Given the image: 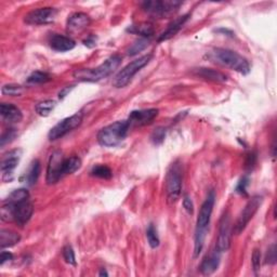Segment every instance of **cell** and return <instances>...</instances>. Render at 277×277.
I'll return each instance as SVG.
<instances>
[{
  "label": "cell",
  "mask_w": 277,
  "mask_h": 277,
  "mask_svg": "<svg viewBox=\"0 0 277 277\" xmlns=\"http://www.w3.org/2000/svg\"><path fill=\"white\" fill-rule=\"evenodd\" d=\"M208 58L211 62L221 66L233 69L239 74L247 75L250 72V64L243 55L230 49L214 48L209 51Z\"/></svg>",
  "instance_id": "1"
},
{
  "label": "cell",
  "mask_w": 277,
  "mask_h": 277,
  "mask_svg": "<svg viewBox=\"0 0 277 277\" xmlns=\"http://www.w3.org/2000/svg\"><path fill=\"white\" fill-rule=\"evenodd\" d=\"M122 63V57L118 54H114L109 57L107 61L99 65L95 68H79L73 74L74 78L78 82L84 83H97L112 75Z\"/></svg>",
  "instance_id": "2"
},
{
  "label": "cell",
  "mask_w": 277,
  "mask_h": 277,
  "mask_svg": "<svg viewBox=\"0 0 277 277\" xmlns=\"http://www.w3.org/2000/svg\"><path fill=\"white\" fill-rule=\"evenodd\" d=\"M215 201V193L213 190H211L207 198L201 205L199 209L197 222H196V231H195V256H198L201 250H203L206 234L210 223L211 214L213 211V206Z\"/></svg>",
  "instance_id": "3"
},
{
  "label": "cell",
  "mask_w": 277,
  "mask_h": 277,
  "mask_svg": "<svg viewBox=\"0 0 277 277\" xmlns=\"http://www.w3.org/2000/svg\"><path fill=\"white\" fill-rule=\"evenodd\" d=\"M130 129L127 120H120L110 124L99 131L98 142L104 148H114L123 142Z\"/></svg>",
  "instance_id": "4"
},
{
  "label": "cell",
  "mask_w": 277,
  "mask_h": 277,
  "mask_svg": "<svg viewBox=\"0 0 277 277\" xmlns=\"http://www.w3.org/2000/svg\"><path fill=\"white\" fill-rule=\"evenodd\" d=\"M182 180H183V166L180 160H175L166 174V194L170 204L178 201L182 192Z\"/></svg>",
  "instance_id": "5"
},
{
  "label": "cell",
  "mask_w": 277,
  "mask_h": 277,
  "mask_svg": "<svg viewBox=\"0 0 277 277\" xmlns=\"http://www.w3.org/2000/svg\"><path fill=\"white\" fill-rule=\"evenodd\" d=\"M181 4L177 0H150L142 3V9L154 19H165L177 12Z\"/></svg>",
  "instance_id": "6"
},
{
  "label": "cell",
  "mask_w": 277,
  "mask_h": 277,
  "mask_svg": "<svg viewBox=\"0 0 277 277\" xmlns=\"http://www.w3.org/2000/svg\"><path fill=\"white\" fill-rule=\"evenodd\" d=\"M152 58H153L152 54H145L143 57L135 59L128 65H126V66L115 76V79L113 82L114 87L116 88L126 87V85L131 82V79L134 77L135 74L139 73L144 66H147V65L150 62Z\"/></svg>",
  "instance_id": "7"
},
{
  "label": "cell",
  "mask_w": 277,
  "mask_h": 277,
  "mask_svg": "<svg viewBox=\"0 0 277 277\" xmlns=\"http://www.w3.org/2000/svg\"><path fill=\"white\" fill-rule=\"evenodd\" d=\"M262 201H263V198H262V196L259 195L253 196V197L248 200V203L246 204L245 208L241 210L237 221H236V223L233 226V234L239 235L240 233H243L247 228V225L253 220L256 211L259 210L260 206L262 205Z\"/></svg>",
  "instance_id": "8"
},
{
  "label": "cell",
  "mask_w": 277,
  "mask_h": 277,
  "mask_svg": "<svg viewBox=\"0 0 277 277\" xmlns=\"http://www.w3.org/2000/svg\"><path fill=\"white\" fill-rule=\"evenodd\" d=\"M232 236H233V226H232V219L230 211L226 210L222 214L219 222V233L216 238L215 249L219 253L228 251L232 244Z\"/></svg>",
  "instance_id": "9"
},
{
  "label": "cell",
  "mask_w": 277,
  "mask_h": 277,
  "mask_svg": "<svg viewBox=\"0 0 277 277\" xmlns=\"http://www.w3.org/2000/svg\"><path fill=\"white\" fill-rule=\"evenodd\" d=\"M84 119V114L82 112L74 114L70 117L65 118L61 122L58 123L54 127L49 131L48 133V139L50 141H55L63 138L64 135H66L70 131L75 130L78 128L80 125L83 124Z\"/></svg>",
  "instance_id": "10"
},
{
  "label": "cell",
  "mask_w": 277,
  "mask_h": 277,
  "mask_svg": "<svg viewBox=\"0 0 277 277\" xmlns=\"http://www.w3.org/2000/svg\"><path fill=\"white\" fill-rule=\"evenodd\" d=\"M58 10L54 8H38L28 12L24 18V22L28 25H46L54 22Z\"/></svg>",
  "instance_id": "11"
},
{
  "label": "cell",
  "mask_w": 277,
  "mask_h": 277,
  "mask_svg": "<svg viewBox=\"0 0 277 277\" xmlns=\"http://www.w3.org/2000/svg\"><path fill=\"white\" fill-rule=\"evenodd\" d=\"M63 156L62 153L57 152L52 153L50 156V160L48 163V168H47V183L48 184H55L58 183L60 179L63 178L62 174V166H63Z\"/></svg>",
  "instance_id": "12"
},
{
  "label": "cell",
  "mask_w": 277,
  "mask_h": 277,
  "mask_svg": "<svg viewBox=\"0 0 277 277\" xmlns=\"http://www.w3.org/2000/svg\"><path fill=\"white\" fill-rule=\"evenodd\" d=\"M159 110L157 108H149V109H140L133 110L129 115L127 122L131 127H142V126L149 125L153 123V120L158 116Z\"/></svg>",
  "instance_id": "13"
},
{
  "label": "cell",
  "mask_w": 277,
  "mask_h": 277,
  "mask_svg": "<svg viewBox=\"0 0 277 277\" xmlns=\"http://www.w3.org/2000/svg\"><path fill=\"white\" fill-rule=\"evenodd\" d=\"M90 23H91V19L84 12H75L70 14L66 22V31L70 35H77L84 32L87 28Z\"/></svg>",
  "instance_id": "14"
},
{
  "label": "cell",
  "mask_w": 277,
  "mask_h": 277,
  "mask_svg": "<svg viewBox=\"0 0 277 277\" xmlns=\"http://www.w3.org/2000/svg\"><path fill=\"white\" fill-rule=\"evenodd\" d=\"M12 205H13V221L14 222L21 226L26 224L28 221L31 220L32 215L34 213L33 204L29 200H25V201H22V203L12 204Z\"/></svg>",
  "instance_id": "15"
},
{
  "label": "cell",
  "mask_w": 277,
  "mask_h": 277,
  "mask_svg": "<svg viewBox=\"0 0 277 277\" xmlns=\"http://www.w3.org/2000/svg\"><path fill=\"white\" fill-rule=\"evenodd\" d=\"M22 156V149H16L10 150V152L6 153L1 158V164H0V169H1L3 177L7 174H12L13 170L17 168L19 165L20 159Z\"/></svg>",
  "instance_id": "16"
},
{
  "label": "cell",
  "mask_w": 277,
  "mask_h": 277,
  "mask_svg": "<svg viewBox=\"0 0 277 277\" xmlns=\"http://www.w3.org/2000/svg\"><path fill=\"white\" fill-rule=\"evenodd\" d=\"M190 17H191V14L188 13V14H184V16H182V17H179L177 19H174L173 21L168 25V27L166 28L165 31L159 35L157 42L158 43L166 42V40H169L172 37H174L175 35H177L181 31V28L184 26V24L188 22V20L190 19Z\"/></svg>",
  "instance_id": "17"
},
{
  "label": "cell",
  "mask_w": 277,
  "mask_h": 277,
  "mask_svg": "<svg viewBox=\"0 0 277 277\" xmlns=\"http://www.w3.org/2000/svg\"><path fill=\"white\" fill-rule=\"evenodd\" d=\"M49 44L54 51L58 52H66V51H70L73 50L76 46V43L74 40L67 37V36H63V35H59V34H54L51 36L49 40Z\"/></svg>",
  "instance_id": "18"
},
{
  "label": "cell",
  "mask_w": 277,
  "mask_h": 277,
  "mask_svg": "<svg viewBox=\"0 0 277 277\" xmlns=\"http://www.w3.org/2000/svg\"><path fill=\"white\" fill-rule=\"evenodd\" d=\"M0 115L7 123H20L23 119V114L18 107L10 103L0 104Z\"/></svg>",
  "instance_id": "19"
},
{
  "label": "cell",
  "mask_w": 277,
  "mask_h": 277,
  "mask_svg": "<svg viewBox=\"0 0 277 277\" xmlns=\"http://www.w3.org/2000/svg\"><path fill=\"white\" fill-rule=\"evenodd\" d=\"M220 258H221V253L218 250H214L213 253L209 254L206 258L203 260L200 264V272L204 275H211L213 273L218 270L220 265Z\"/></svg>",
  "instance_id": "20"
},
{
  "label": "cell",
  "mask_w": 277,
  "mask_h": 277,
  "mask_svg": "<svg viewBox=\"0 0 277 277\" xmlns=\"http://www.w3.org/2000/svg\"><path fill=\"white\" fill-rule=\"evenodd\" d=\"M194 74L196 76H198L203 79L209 80V82L213 83H225L228 82V76L222 72L213 68H207V67H199L194 70Z\"/></svg>",
  "instance_id": "21"
},
{
  "label": "cell",
  "mask_w": 277,
  "mask_h": 277,
  "mask_svg": "<svg viewBox=\"0 0 277 277\" xmlns=\"http://www.w3.org/2000/svg\"><path fill=\"white\" fill-rule=\"evenodd\" d=\"M20 240H21V236L17 232L10 230H1L0 232V247H1V249L16 246L20 243Z\"/></svg>",
  "instance_id": "22"
},
{
  "label": "cell",
  "mask_w": 277,
  "mask_h": 277,
  "mask_svg": "<svg viewBox=\"0 0 277 277\" xmlns=\"http://www.w3.org/2000/svg\"><path fill=\"white\" fill-rule=\"evenodd\" d=\"M127 32L140 35V36H142L143 38H149L154 35L155 29H154L153 24H150L149 22H143V23H140V24L132 25V26H130L127 29Z\"/></svg>",
  "instance_id": "23"
},
{
  "label": "cell",
  "mask_w": 277,
  "mask_h": 277,
  "mask_svg": "<svg viewBox=\"0 0 277 277\" xmlns=\"http://www.w3.org/2000/svg\"><path fill=\"white\" fill-rule=\"evenodd\" d=\"M40 169H42V166H40L39 160L38 159L33 160L26 174H25V182L31 186L36 183L40 175Z\"/></svg>",
  "instance_id": "24"
},
{
  "label": "cell",
  "mask_w": 277,
  "mask_h": 277,
  "mask_svg": "<svg viewBox=\"0 0 277 277\" xmlns=\"http://www.w3.org/2000/svg\"><path fill=\"white\" fill-rule=\"evenodd\" d=\"M82 166V160L77 156H73V157H69L63 160V166H62V174L64 175L72 174L80 168Z\"/></svg>",
  "instance_id": "25"
},
{
  "label": "cell",
  "mask_w": 277,
  "mask_h": 277,
  "mask_svg": "<svg viewBox=\"0 0 277 277\" xmlns=\"http://www.w3.org/2000/svg\"><path fill=\"white\" fill-rule=\"evenodd\" d=\"M55 105H57V103H55V101H53V100H44V101H42V102H39L36 105V107H35V110H36V113L39 116H42V117H47V116H49L50 114H51V112L55 107Z\"/></svg>",
  "instance_id": "26"
},
{
  "label": "cell",
  "mask_w": 277,
  "mask_h": 277,
  "mask_svg": "<svg viewBox=\"0 0 277 277\" xmlns=\"http://www.w3.org/2000/svg\"><path fill=\"white\" fill-rule=\"evenodd\" d=\"M90 173H91L92 177L104 179V180H109L110 178L113 177V171L110 170L109 167H107V166H105V165L94 166Z\"/></svg>",
  "instance_id": "27"
},
{
  "label": "cell",
  "mask_w": 277,
  "mask_h": 277,
  "mask_svg": "<svg viewBox=\"0 0 277 277\" xmlns=\"http://www.w3.org/2000/svg\"><path fill=\"white\" fill-rule=\"evenodd\" d=\"M29 198V193L26 189H19L14 190L13 192L9 195V197L7 198L6 201L11 204H19L22 203V201L28 200Z\"/></svg>",
  "instance_id": "28"
},
{
  "label": "cell",
  "mask_w": 277,
  "mask_h": 277,
  "mask_svg": "<svg viewBox=\"0 0 277 277\" xmlns=\"http://www.w3.org/2000/svg\"><path fill=\"white\" fill-rule=\"evenodd\" d=\"M51 80V77L50 75L44 73V72H34L32 75H29L26 84L27 85H42V84H46L48 82Z\"/></svg>",
  "instance_id": "29"
},
{
  "label": "cell",
  "mask_w": 277,
  "mask_h": 277,
  "mask_svg": "<svg viewBox=\"0 0 277 277\" xmlns=\"http://www.w3.org/2000/svg\"><path fill=\"white\" fill-rule=\"evenodd\" d=\"M1 93L3 95H8V97H20L24 93V88L20 85L8 84L1 88Z\"/></svg>",
  "instance_id": "30"
},
{
  "label": "cell",
  "mask_w": 277,
  "mask_h": 277,
  "mask_svg": "<svg viewBox=\"0 0 277 277\" xmlns=\"http://www.w3.org/2000/svg\"><path fill=\"white\" fill-rule=\"evenodd\" d=\"M147 237H148V241L149 245L150 246V248H157L159 246V237L157 234V230L155 229V226L153 224H149V228L147 230Z\"/></svg>",
  "instance_id": "31"
},
{
  "label": "cell",
  "mask_w": 277,
  "mask_h": 277,
  "mask_svg": "<svg viewBox=\"0 0 277 277\" xmlns=\"http://www.w3.org/2000/svg\"><path fill=\"white\" fill-rule=\"evenodd\" d=\"M149 42L148 38H140L128 49V51H127L128 55H130V57H133V55L138 54L141 51H143V50L149 46Z\"/></svg>",
  "instance_id": "32"
},
{
  "label": "cell",
  "mask_w": 277,
  "mask_h": 277,
  "mask_svg": "<svg viewBox=\"0 0 277 277\" xmlns=\"http://www.w3.org/2000/svg\"><path fill=\"white\" fill-rule=\"evenodd\" d=\"M18 137V131L17 129H14V128H10L8 130L4 131V132L2 133L1 135V138H0V147H4V145L10 143V142H12V141L16 139Z\"/></svg>",
  "instance_id": "33"
},
{
  "label": "cell",
  "mask_w": 277,
  "mask_h": 277,
  "mask_svg": "<svg viewBox=\"0 0 277 277\" xmlns=\"http://www.w3.org/2000/svg\"><path fill=\"white\" fill-rule=\"evenodd\" d=\"M165 138H166V129L159 127L153 131L152 135H150V141H152L155 145H159L164 142Z\"/></svg>",
  "instance_id": "34"
},
{
  "label": "cell",
  "mask_w": 277,
  "mask_h": 277,
  "mask_svg": "<svg viewBox=\"0 0 277 277\" xmlns=\"http://www.w3.org/2000/svg\"><path fill=\"white\" fill-rule=\"evenodd\" d=\"M63 258L69 265H76V258H75V253L70 246H65L63 248Z\"/></svg>",
  "instance_id": "35"
},
{
  "label": "cell",
  "mask_w": 277,
  "mask_h": 277,
  "mask_svg": "<svg viewBox=\"0 0 277 277\" xmlns=\"http://www.w3.org/2000/svg\"><path fill=\"white\" fill-rule=\"evenodd\" d=\"M251 263H253L254 272L256 274L261 269V251L259 249H255L251 256Z\"/></svg>",
  "instance_id": "36"
},
{
  "label": "cell",
  "mask_w": 277,
  "mask_h": 277,
  "mask_svg": "<svg viewBox=\"0 0 277 277\" xmlns=\"http://www.w3.org/2000/svg\"><path fill=\"white\" fill-rule=\"evenodd\" d=\"M248 185H249V178L247 177V175H245V177L240 179L237 186H236V192H237L240 195L246 196L247 195V186H248Z\"/></svg>",
  "instance_id": "37"
},
{
  "label": "cell",
  "mask_w": 277,
  "mask_h": 277,
  "mask_svg": "<svg viewBox=\"0 0 277 277\" xmlns=\"http://www.w3.org/2000/svg\"><path fill=\"white\" fill-rule=\"evenodd\" d=\"M265 263L269 264H275L276 263V246L272 245L268 249V254H266Z\"/></svg>",
  "instance_id": "38"
},
{
  "label": "cell",
  "mask_w": 277,
  "mask_h": 277,
  "mask_svg": "<svg viewBox=\"0 0 277 277\" xmlns=\"http://www.w3.org/2000/svg\"><path fill=\"white\" fill-rule=\"evenodd\" d=\"M183 207L186 213L192 215L194 213V204L192 198L189 195H185L183 197Z\"/></svg>",
  "instance_id": "39"
},
{
  "label": "cell",
  "mask_w": 277,
  "mask_h": 277,
  "mask_svg": "<svg viewBox=\"0 0 277 277\" xmlns=\"http://www.w3.org/2000/svg\"><path fill=\"white\" fill-rule=\"evenodd\" d=\"M84 44L88 48H93L97 46V37L94 35H90L87 38L84 40Z\"/></svg>",
  "instance_id": "40"
},
{
  "label": "cell",
  "mask_w": 277,
  "mask_h": 277,
  "mask_svg": "<svg viewBox=\"0 0 277 277\" xmlns=\"http://www.w3.org/2000/svg\"><path fill=\"white\" fill-rule=\"evenodd\" d=\"M13 260V255L9 251H2L1 255H0V265H3L6 262H9Z\"/></svg>",
  "instance_id": "41"
},
{
  "label": "cell",
  "mask_w": 277,
  "mask_h": 277,
  "mask_svg": "<svg viewBox=\"0 0 277 277\" xmlns=\"http://www.w3.org/2000/svg\"><path fill=\"white\" fill-rule=\"evenodd\" d=\"M256 162V153H250L247 156V162H246V167L251 169L255 166Z\"/></svg>",
  "instance_id": "42"
},
{
  "label": "cell",
  "mask_w": 277,
  "mask_h": 277,
  "mask_svg": "<svg viewBox=\"0 0 277 277\" xmlns=\"http://www.w3.org/2000/svg\"><path fill=\"white\" fill-rule=\"evenodd\" d=\"M74 88V85H70V87H65L61 92L59 93V98L60 99H64L66 95L68 94V92H70V90H72Z\"/></svg>",
  "instance_id": "43"
},
{
  "label": "cell",
  "mask_w": 277,
  "mask_h": 277,
  "mask_svg": "<svg viewBox=\"0 0 277 277\" xmlns=\"http://www.w3.org/2000/svg\"><path fill=\"white\" fill-rule=\"evenodd\" d=\"M215 32L223 33V34H230V36H232V37H233V35H234L231 31H229V29H224V28H220V29H218V31H215Z\"/></svg>",
  "instance_id": "44"
},
{
  "label": "cell",
  "mask_w": 277,
  "mask_h": 277,
  "mask_svg": "<svg viewBox=\"0 0 277 277\" xmlns=\"http://www.w3.org/2000/svg\"><path fill=\"white\" fill-rule=\"evenodd\" d=\"M99 275H100V276H108V273H107V271H105L104 269H102V271H101V272H100Z\"/></svg>",
  "instance_id": "45"
}]
</instances>
